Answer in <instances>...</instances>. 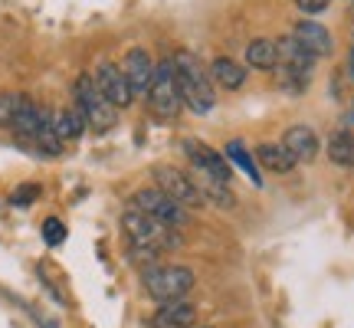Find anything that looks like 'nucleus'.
Listing matches in <instances>:
<instances>
[{
  "label": "nucleus",
  "instance_id": "1",
  "mask_svg": "<svg viewBox=\"0 0 354 328\" xmlns=\"http://www.w3.org/2000/svg\"><path fill=\"white\" fill-rule=\"evenodd\" d=\"M174 69H177V86H180V99L190 112L207 115L216 105L214 95V82H210V73L201 66V60L190 50H177L174 56Z\"/></svg>",
  "mask_w": 354,
  "mask_h": 328
},
{
  "label": "nucleus",
  "instance_id": "2",
  "mask_svg": "<svg viewBox=\"0 0 354 328\" xmlns=\"http://www.w3.org/2000/svg\"><path fill=\"white\" fill-rule=\"evenodd\" d=\"M122 233H125V240L131 243V246H145V250H154V253L177 250V246L184 243V237H180L174 227H167L161 220L141 214L135 207H128L125 214H122Z\"/></svg>",
  "mask_w": 354,
  "mask_h": 328
},
{
  "label": "nucleus",
  "instance_id": "3",
  "mask_svg": "<svg viewBox=\"0 0 354 328\" xmlns=\"http://www.w3.org/2000/svg\"><path fill=\"white\" fill-rule=\"evenodd\" d=\"M194 282H197V276H194V269H187V266H161L154 263L148 266V269H141V286H145V292L151 295L154 302H180V299H187L190 292H194Z\"/></svg>",
  "mask_w": 354,
  "mask_h": 328
},
{
  "label": "nucleus",
  "instance_id": "4",
  "mask_svg": "<svg viewBox=\"0 0 354 328\" xmlns=\"http://www.w3.org/2000/svg\"><path fill=\"white\" fill-rule=\"evenodd\" d=\"M73 95H76L73 105L82 112L88 128H95V131H112L115 122H118V109L99 92L92 73H79L76 82H73Z\"/></svg>",
  "mask_w": 354,
  "mask_h": 328
},
{
  "label": "nucleus",
  "instance_id": "5",
  "mask_svg": "<svg viewBox=\"0 0 354 328\" xmlns=\"http://www.w3.org/2000/svg\"><path fill=\"white\" fill-rule=\"evenodd\" d=\"M148 109H151L158 118H177L180 109H184V99H180V86H177V69L174 60L167 56L154 66V79L151 89H148Z\"/></svg>",
  "mask_w": 354,
  "mask_h": 328
},
{
  "label": "nucleus",
  "instance_id": "6",
  "mask_svg": "<svg viewBox=\"0 0 354 328\" xmlns=\"http://www.w3.org/2000/svg\"><path fill=\"white\" fill-rule=\"evenodd\" d=\"M131 207L135 210H141V214L154 217V220H161V224H167V227H187L190 224V210H184L177 201H171L165 190L158 188H141L131 194Z\"/></svg>",
  "mask_w": 354,
  "mask_h": 328
},
{
  "label": "nucleus",
  "instance_id": "7",
  "mask_svg": "<svg viewBox=\"0 0 354 328\" xmlns=\"http://www.w3.org/2000/svg\"><path fill=\"white\" fill-rule=\"evenodd\" d=\"M151 177H154V188L165 190L167 197L177 201L184 210L203 207V197H201V190H197V184H194V177L184 174V171H177L174 164H154Z\"/></svg>",
  "mask_w": 354,
  "mask_h": 328
},
{
  "label": "nucleus",
  "instance_id": "8",
  "mask_svg": "<svg viewBox=\"0 0 354 328\" xmlns=\"http://www.w3.org/2000/svg\"><path fill=\"white\" fill-rule=\"evenodd\" d=\"M184 154H187V161L194 171H201V174H210L216 181H223L230 184L233 181V164L223 158V152H214L207 141H197V138H184Z\"/></svg>",
  "mask_w": 354,
  "mask_h": 328
},
{
  "label": "nucleus",
  "instance_id": "9",
  "mask_svg": "<svg viewBox=\"0 0 354 328\" xmlns=\"http://www.w3.org/2000/svg\"><path fill=\"white\" fill-rule=\"evenodd\" d=\"M92 79H95L99 92L112 102L115 109H128V105L135 102L131 86H128V79H125V73H122V66H118V63H109V60H105V63H99V69L92 73Z\"/></svg>",
  "mask_w": 354,
  "mask_h": 328
},
{
  "label": "nucleus",
  "instance_id": "10",
  "mask_svg": "<svg viewBox=\"0 0 354 328\" xmlns=\"http://www.w3.org/2000/svg\"><path fill=\"white\" fill-rule=\"evenodd\" d=\"M154 60L151 53L145 50V46H131L125 53V63H122V73H125L128 86H131V95H148V89H151V79H154Z\"/></svg>",
  "mask_w": 354,
  "mask_h": 328
},
{
  "label": "nucleus",
  "instance_id": "11",
  "mask_svg": "<svg viewBox=\"0 0 354 328\" xmlns=\"http://www.w3.org/2000/svg\"><path fill=\"white\" fill-rule=\"evenodd\" d=\"M282 148L295 158V161H315V154L322 152V141H318L315 128L308 125H289L282 135Z\"/></svg>",
  "mask_w": 354,
  "mask_h": 328
},
{
  "label": "nucleus",
  "instance_id": "12",
  "mask_svg": "<svg viewBox=\"0 0 354 328\" xmlns=\"http://www.w3.org/2000/svg\"><path fill=\"white\" fill-rule=\"evenodd\" d=\"M292 37L299 39V43H302V46L312 53L315 60H322V56H331V53H335V37H331L322 24H315V20H299V24H295V30H292Z\"/></svg>",
  "mask_w": 354,
  "mask_h": 328
},
{
  "label": "nucleus",
  "instance_id": "13",
  "mask_svg": "<svg viewBox=\"0 0 354 328\" xmlns=\"http://www.w3.org/2000/svg\"><path fill=\"white\" fill-rule=\"evenodd\" d=\"M197 322V305L180 299V302H165L151 318V328H194Z\"/></svg>",
  "mask_w": 354,
  "mask_h": 328
},
{
  "label": "nucleus",
  "instance_id": "14",
  "mask_svg": "<svg viewBox=\"0 0 354 328\" xmlns=\"http://www.w3.org/2000/svg\"><path fill=\"white\" fill-rule=\"evenodd\" d=\"M39 122H43V109L30 95H17V105H13V122L10 128L20 135V138H37L39 131Z\"/></svg>",
  "mask_w": 354,
  "mask_h": 328
},
{
  "label": "nucleus",
  "instance_id": "15",
  "mask_svg": "<svg viewBox=\"0 0 354 328\" xmlns=\"http://www.w3.org/2000/svg\"><path fill=\"white\" fill-rule=\"evenodd\" d=\"M276 50H279V63H282V66H292V69H299V73H308V76H312V69H315L318 60L305 50V46L292 37V33H289V37H279L276 39Z\"/></svg>",
  "mask_w": 354,
  "mask_h": 328
},
{
  "label": "nucleus",
  "instance_id": "16",
  "mask_svg": "<svg viewBox=\"0 0 354 328\" xmlns=\"http://www.w3.org/2000/svg\"><path fill=\"white\" fill-rule=\"evenodd\" d=\"M190 177H194V184L201 190L203 203H214V207H236V197H233L230 184H223V181H216V177H210V174H201V171H194Z\"/></svg>",
  "mask_w": 354,
  "mask_h": 328
},
{
  "label": "nucleus",
  "instance_id": "17",
  "mask_svg": "<svg viewBox=\"0 0 354 328\" xmlns=\"http://www.w3.org/2000/svg\"><path fill=\"white\" fill-rule=\"evenodd\" d=\"M53 128H56V135H59V141H79L82 135H86V118H82V112H79L76 105H66V109H59V112H53Z\"/></svg>",
  "mask_w": 354,
  "mask_h": 328
},
{
  "label": "nucleus",
  "instance_id": "18",
  "mask_svg": "<svg viewBox=\"0 0 354 328\" xmlns=\"http://www.w3.org/2000/svg\"><path fill=\"white\" fill-rule=\"evenodd\" d=\"M243 56H246V66H253V69H263V73H269V69H276V66H279L276 39H266V37L250 39Z\"/></svg>",
  "mask_w": 354,
  "mask_h": 328
},
{
  "label": "nucleus",
  "instance_id": "19",
  "mask_svg": "<svg viewBox=\"0 0 354 328\" xmlns=\"http://www.w3.org/2000/svg\"><path fill=\"white\" fill-rule=\"evenodd\" d=\"M256 164H263L266 171H272V174H289L299 161H295V158H292L282 145H276V141H266V145H259V148H256Z\"/></svg>",
  "mask_w": 354,
  "mask_h": 328
},
{
  "label": "nucleus",
  "instance_id": "20",
  "mask_svg": "<svg viewBox=\"0 0 354 328\" xmlns=\"http://www.w3.org/2000/svg\"><path fill=\"white\" fill-rule=\"evenodd\" d=\"M210 82H216L223 89H240L246 82V69L236 60H230V56H216L210 63Z\"/></svg>",
  "mask_w": 354,
  "mask_h": 328
},
{
  "label": "nucleus",
  "instance_id": "21",
  "mask_svg": "<svg viewBox=\"0 0 354 328\" xmlns=\"http://www.w3.org/2000/svg\"><path fill=\"white\" fill-rule=\"evenodd\" d=\"M223 158H227L230 164H236V167H240L243 174L250 177V181H253L256 188H259V184H263V177H259V164H256V158L250 152H246V145H243V141H227V148H223Z\"/></svg>",
  "mask_w": 354,
  "mask_h": 328
},
{
  "label": "nucleus",
  "instance_id": "22",
  "mask_svg": "<svg viewBox=\"0 0 354 328\" xmlns=\"http://www.w3.org/2000/svg\"><path fill=\"white\" fill-rule=\"evenodd\" d=\"M325 152H328L331 164L354 167V135L351 131H331L328 141H325Z\"/></svg>",
  "mask_w": 354,
  "mask_h": 328
},
{
  "label": "nucleus",
  "instance_id": "23",
  "mask_svg": "<svg viewBox=\"0 0 354 328\" xmlns=\"http://www.w3.org/2000/svg\"><path fill=\"white\" fill-rule=\"evenodd\" d=\"M279 73H276V82L282 89H289V92H305L308 89V82H312V76L308 73H299V69H292V66H276Z\"/></svg>",
  "mask_w": 354,
  "mask_h": 328
},
{
  "label": "nucleus",
  "instance_id": "24",
  "mask_svg": "<svg viewBox=\"0 0 354 328\" xmlns=\"http://www.w3.org/2000/svg\"><path fill=\"white\" fill-rule=\"evenodd\" d=\"M63 240H66V224L59 217H46L43 220V243L46 246H59Z\"/></svg>",
  "mask_w": 354,
  "mask_h": 328
},
{
  "label": "nucleus",
  "instance_id": "25",
  "mask_svg": "<svg viewBox=\"0 0 354 328\" xmlns=\"http://www.w3.org/2000/svg\"><path fill=\"white\" fill-rule=\"evenodd\" d=\"M39 197V188L37 184H20V188L10 194V207H30V203Z\"/></svg>",
  "mask_w": 354,
  "mask_h": 328
},
{
  "label": "nucleus",
  "instance_id": "26",
  "mask_svg": "<svg viewBox=\"0 0 354 328\" xmlns=\"http://www.w3.org/2000/svg\"><path fill=\"white\" fill-rule=\"evenodd\" d=\"M13 105H17V95H3V92H0V128H10Z\"/></svg>",
  "mask_w": 354,
  "mask_h": 328
},
{
  "label": "nucleus",
  "instance_id": "27",
  "mask_svg": "<svg viewBox=\"0 0 354 328\" xmlns=\"http://www.w3.org/2000/svg\"><path fill=\"white\" fill-rule=\"evenodd\" d=\"M295 7L302 13H322L325 7H331V0H295Z\"/></svg>",
  "mask_w": 354,
  "mask_h": 328
},
{
  "label": "nucleus",
  "instance_id": "28",
  "mask_svg": "<svg viewBox=\"0 0 354 328\" xmlns=\"http://www.w3.org/2000/svg\"><path fill=\"white\" fill-rule=\"evenodd\" d=\"M351 76H354V50H351Z\"/></svg>",
  "mask_w": 354,
  "mask_h": 328
},
{
  "label": "nucleus",
  "instance_id": "29",
  "mask_svg": "<svg viewBox=\"0 0 354 328\" xmlns=\"http://www.w3.org/2000/svg\"><path fill=\"white\" fill-rule=\"evenodd\" d=\"M194 328H197V325H194ZM201 328H210V325H201Z\"/></svg>",
  "mask_w": 354,
  "mask_h": 328
}]
</instances>
